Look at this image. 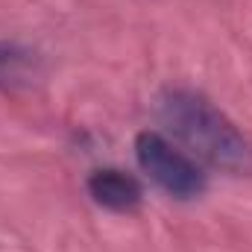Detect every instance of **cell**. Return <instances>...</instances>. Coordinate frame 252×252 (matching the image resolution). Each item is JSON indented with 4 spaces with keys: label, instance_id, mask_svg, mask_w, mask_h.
I'll list each match as a JSON object with an SVG mask.
<instances>
[{
    "label": "cell",
    "instance_id": "6da1fadb",
    "mask_svg": "<svg viewBox=\"0 0 252 252\" xmlns=\"http://www.w3.org/2000/svg\"><path fill=\"white\" fill-rule=\"evenodd\" d=\"M158 118L170 129V135L202 161L232 170V173L252 170L250 141L205 97L193 91H182V88L164 91L158 100Z\"/></svg>",
    "mask_w": 252,
    "mask_h": 252
},
{
    "label": "cell",
    "instance_id": "7a4b0ae2",
    "mask_svg": "<svg viewBox=\"0 0 252 252\" xmlns=\"http://www.w3.org/2000/svg\"><path fill=\"white\" fill-rule=\"evenodd\" d=\"M135 158L141 170L170 196L190 199L205 190V173L199 164L158 132H141L135 138Z\"/></svg>",
    "mask_w": 252,
    "mask_h": 252
},
{
    "label": "cell",
    "instance_id": "3957f363",
    "mask_svg": "<svg viewBox=\"0 0 252 252\" xmlns=\"http://www.w3.org/2000/svg\"><path fill=\"white\" fill-rule=\"evenodd\" d=\"M88 193L109 211H132L141 205V185L124 170H94L88 176Z\"/></svg>",
    "mask_w": 252,
    "mask_h": 252
},
{
    "label": "cell",
    "instance_id": "277c9868",
    "mask_svg": "<svg viewBox=\"0 0 252 252\" xmlns=\"http://www.w3.org/2000/svg\"><path fill=\"white\" fill-rule=\"evenodd\" d=\"M30 62V53L9 44V41H0V82H12L21 76V70Z\"/></svg>",
    "mask_w": 252,
    "mask_h": 252
}]
</instances>
